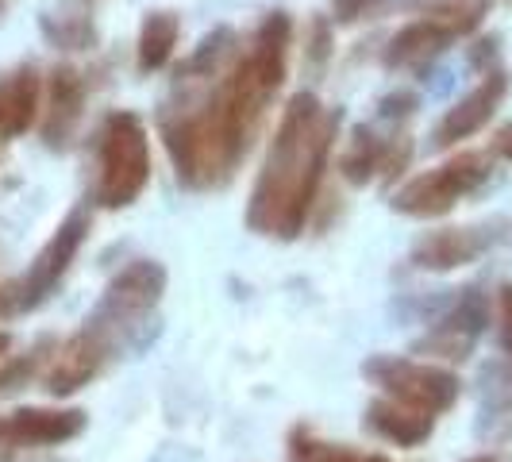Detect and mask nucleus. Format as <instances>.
I'll list each match as a JSON object with an SVG mask.
<instances>
[{
	"label": "nucleus",
	"instance_id": "nucleus-9",
	"mask_svg": "<svg viewBox=\"0 0 512 462\" xmlns=\"http://www.w3.org/2000/svg\"><path fill=\"white\" fill-rule=\"evenodd\" d=\"M116 359L108 351V343L97 339L85 324L77 328L66 343H58L51 355V366L43 370V385L51 397H70L77 389H85L89 382H97L104 374V366Z\"/></svg>",
	"mask_w": 512,
	"mask_h": 462
},
{
	"label": "nucleus",
	"instance_id": "nucleus-21",
	"mask_svg": "<svg viewBox=\"0 0 512 462\" xmlns=\"http://www.w3.org/2000/svg\"><path fill=\"white\" fill-rule=\"evenodd\" d=\"M289 455H293V462H389V459H382V455L351 451V447H343V443H320V439H312L308 432H297Z\"/></svg>",
	"mask_w": 512,
	"mask_h": 462
},
{
	"label": "nucleus",
	"instance_id": "nucleus-18",
	"mask_svg": "<svg viewBox=\"0 0 512 462\" xmlns=\"http://www.w3.org/2000/svg\"><path fill=\"white\" fill-rule=\"evenodd\" d=\"M178 35H181V20L174 12H151L143 20V27H139V70L143 74L162 70L174 58Z\"/></svg>",
	"mask_w": 512,
	"mask_h": 462
},
{
	"label": "nucleus",
	"instance_id": "nucleus-1",
	"mask_svg": "<svg viewBox=\"0 0 512 462\" xmlns=\"http://www.w3.org/2000/svg\"><path fill=\"white\" fill-rule=\"evenodd\" d=\"M343 124L339 108H324L316 93H297L285 104L282 124L270 139L247 205V228L258 235L297 239L316 205L320 181L328 174L335 135Z\"/></svg>",
	"mask_w": 512,
	"mask_h": 462
},
{
	"label": "nucleus",
	"instance_id": "nucleus-12",
	"mask_svg": "<svg viewBox=\"0 0 512 462\" xmlns=\"http://www.w3.org/2000/svg\"><path fill=\"white\" fill-rule=\"evenodd\" d=\"M412 143L405 135H378L374 128H359L351 147L339 158V174L351 181V185H366V181L393 178L409 166Z\"/></svg>",
	"mask_w": 512,
	"mask_h": 462
},
{
	"label": "nucleus",
	"instance_id": "nucleus-26",
	"mask_svg": "<svg viewBox=\"0 0 512 462\" xmlns=\"http://www.w3.org/2000/svg\"><path fill=\"white\" fill-rule=\"evenodd\" d=\"M497 305H501V328H512V285H501Z\"/></svg>",
	"mask_w": 512,
	"mask_h": 462
},
{
	"label": "nucleus",
	"instance_id": "nucleus-5",
	"mask_svg": "<svg viewBox=\"0 0 512 462\" xmlns=\"http://www.w3.org/2000/svg\"><path fill=\"white\" fill-rule=\"evenodd\" d=\"M489 178H493V158L482 151H462L436 170H424L405 181L393 193V212L412 220H436L466 201L470 193H478Z\"/></svg>",
	"mask_w": 512,
	"mask_h": 462
},
{
	"label": "nucleus",
	"instance_id": "nucleus-10",
	"mask_svg": "<svg viewBox=\"0 0 512 462\" xmlns=\"http://www.w3.org/2000/svg\"><path fill=\"white\" fill-rule=\"evenodd\" d=\"M497 224H478V228H439L428 231L416 247H412V266L416 270H428V274H447V270H459L470 266L486 255L489 247L501 243V231H493Z\"/></svg>",
	"mask_w": 512,
	"mask_h": 462
},
{
	"label": "nucleus",
	"instance_id": "nucleus-25",
	"mask_svg": "<svg viewBox=\"0 0 512 462\" xmlns=\"http://www.w3.org/2000/svg\"><path fill=\"white\" fill-rule=\"evenodd\" d=\"M493 154H501V158H509L512 162V124L497 131V139H493Z\"/></svg>",
	"mask_w": 512,
	"mask_h": 462
},
{
	"label": "nucleus",
	"instance_id": "nucleus-29",
	"mask_svg": "<svg viewBox=\"0 0 512 462\" xmlns=\"http://www.w3.org/2000/svg\"><path fill=\"white\" fill-rule=\"evenodd\" d=\"M470 462H493V459H470Z\"/></svg>",
	"mask_w": 512,
	"mask_h": 462
},
{
	"label": "nucleus",
	"instance_id": "nucleus-4",
	"mask_svg": "<svg viewBox=\"0 0 512 462\" xmlns=\"http://www.w3.org/2000/svg\"><path fill=\"white\" fill-rule=\"evenodd\" d=\"M89 224H93L89 208H74V212L54 228V235L47 239V247L35 255V262L27 266L24 274H20L16 282L0 285V316L35 312V308L51 297L54 289H58V282L66 278V270L74 266V258L81 255V247H85V239H89Z\"/></svg>",
	"mask_w": 512,
	"mask_h": 462
},
{
	"label": "nucleus",
	"instance_id": "nucleus-16",
	"mask_svg": "<svg viewBox=\"0 0 512 462\" xmlns=\"http://www.w3.org/2000/svg\"><path fill=\"white\" fill-rule=\"evenodd\" d=\"M366 428H370L374 436L397 443V447H420V443H428L432 432H436V416L416 412L382 393L378 401L366 405Z\"/></svg>",
	"mask_w": 512,
	"mask_h": 462
},
{
	"label": "nucleus",
	"instance_id": "nucleus-24",
	"mask_svg": "<svg viewBox=\"0 0 512 462\" xmlns=\"http://www.w3.org/2000/svg\"><path fill=\"white\" fill-rule=\"evenodd\" d=\"M416 104H420L416 93H405V89H401V93H389V97L378 104V108H382L378 116H382V120H409L412 112H416Z\"/></svg>",
	"mask_w": 512,
	"mask_h": 462
},
{
	"label": "nucleus",
	"instance_id": "nucleus-11",
	"mask_svg": "<svg viewBox=\"0 0 512 462\" xmlns=\"http://www.w3.org/2000/svg\"><path fill=\"white\" fill-rule=\"evenodd\" d=\"M505 93H509V74H505V70H486V77H482V81H478L455 108H447V116L436 124L432 147L447 151V147H455V143H462V139L478 135V131L493 120V112L501 108Z\"/></svg>",
	"mask_w": 512,
	"mask_h": 462
},
{
	"label": "nucleus",
	"instance_id": "nucleus-23",
	"mask_svg": "<svg viewBox=\"0 0 512 462\" xmlns=\"http://www.w3.org/2000/svg\"><path fill=\"white\" fill-rule=\"evenodd\" d=\"M332 58V27H328V20H312L308 24V39H305V62L312 66V70H324V62Z\"/></svg>",
	"mask_w": 512,
	"mask_h": 462
},
{
	"label": "nucleus",
	"instance_id": "nucleus-15",
	"mask_svg": "<svg viewBox=\"0 0 512 462\" xmlns=\"http://www.w3.org/2000/svg\"><path fill=\"white\" fill-rule=\"evenodd\" d=\"M39 97H43V81L35 66H20L0 77V143L20 139L39 120Z\"/></svg>",
	"mask_w": 512,
	"mask_h": 462
},
{
	"label": "nucleus",
	"instance_id": "nucleus-2",
	"mask_svg": "<svg viewBox=\"0 0 512 462\" xmlns=\"http://www.w3.org/2000/svg\"><path fill=\"white\" fill-rule=\"evenodd\" d=\"M162 293H166V266L154 258H135L104 285L97 308L85 316V328L104 339L112 355L143 347L151 339V316L162 305Z\"/></svg>",
	"mask_w": 512,
	"mask_h": 462
},
{
	"label": "nucleus",
	"instance_id": "nucleus-22",
	"mask_svg": "<svg viewBox=\"0 0 512 462\" xmlns=\"http://www.w3.org/2000/svg\"><path fill=\"white\" fill-rule=\"evenodd\" d=\"M393 4H416V0H332L335 24H359V20H374Z\"/></svg>",
	"mask_w": 512,
	"mask_h": 462
},
{
	"label": "nucleus",
	"instance_id": "nucleus-14",
	"mask_svg": "<svg viewBox=\"0 0 512 462\" xmlns=\"http://www.w3.org/2000/svg\"><path fill=\"white\" fill-rule=\"evenodd\" d=\"M85 112V81L74 66H58L47 81V108H43V139L51 147H66Z\"/></svg>",
	"mask_w": 512,
	"mask_h": 462
},
{
	"label": "nucleus",
	"instance_id": "nucleus-27",
	"mask_svg": "<svg viewBox=\"0 0 512 462\" xmlns=\"http://www.w3.org/2000/svg\"><path fill=\"white\" fill-rule=\"evenodd\" d=\"M8 351H12V335H8L4 328H0V362L8 359Z\"/></svg>",
	"mask_w": 512,
	"mask_h": 462
},
{
	"label": "nucleus",
	"instance_id": "nucleus-7",
	"mask_svg": "<svg viewBox=\"0 0 512 462\" xmlns=\"http://www.w3.org/2000/svg\"><path fill=\"white\" fill-rule=\"evenodd\" d=\"M489 324V297L482 289H459V297L432 324V332L416 339V355H432L443 362L470 359Z\"/></svg>",
	"mask_w": 512,
	"mask_h": 462
},
{
	"label": "nucleus",
	"instance_id": "nucleus-20",
	"mask_svg": "<svg viewBox=\"0 0 512 462\" xmlns=\"http://www.w3.org/2000/svg\"><path fill=\"white\" fill-rule=\"evenodd\" d=\"M416 4H420V12L447 20L459 35H470L474 27L482 24V16L489 12L493 0H416Z\"/></svg>",
	"mask_w": 512,
	"mask_h": 462
},
{
	"label": "nucleus",
	"instance_id": "nucleus-6",
	"mask_svg": "<svg viewBox=\"0 0 512 462\" xmlns=\"http://www.w3.org/2000/svg\"><path fill=\"white\" fill-rule=\"evenodd\" d=\"M362 378L378 385L385 397L401 401L416 412L428 416H443L459 405L462 382L459 374H451L447 366H432V362L401 359V355H374L362 362Z\"/></svg>",
	"mask_w": 512,
	"mask_h": 462
},
{
	"label": "nucleus",
	"instance_id": "nucleus-8",
	"mask_svg": "<svg viewBox=\"0 0 512 462\" xmlns=\"http://www.w3.org/2000/svg\"><path fill=\"white\" fill-rule=\"evenodd\" d=\"M89 416L81 409H16L0 416V462L39 451V447H62L85 432Z\"/></svg>",
	"mask_w": 512,
	"mask_h": 462
},
{
	"label": "nucleus",
	"instance_id": "nucleus-17",
	"mask_svg": "<svg viewBox=\"0 0 512 462\" xmlns=\"http://www.w3.org/2000/svg\"><path fill=\"white\" fill-rule=\"evenodd\" d=\"M486 382V405L478 420V436L509 439L512 436V366H489L482 374Z\"/></svg>",
	"mask_w": 512,
	"mask_h": 462
},
{
	"label": "nucleus",
	"instance_id": "nucleus-3",
	"mask_svg": "<svg viewBox=\"0 0 512 462\" xmlns=\"http://www.w3.org/2000/svg\"><path fill=\"white\" fill-rule=\"evenodd\" d=\"M151 181V135L135 112H112L97 135V185L101 208H128Z\"/></svg>",
	"mask_w": 512,
	"mask_h": 462
},
{
	"label": "nucleus",
	"instance_id": "nucleus-19",
	"mask_svg": "<svg viewBox=\"0 0 512 462\" xmlns=\"http://www.w3.org/2000/svg\"><path fill=\"white\" fill-rule=\"evenodd\" d=\"M43 35L51 39L54 47L62 51H89L97 43V27L89 16H74V12H62V16H43Z\"/></svg>",
	"mask_w": 512,
	"mask_h": 462
},
{
	"label": "nucleus",
	"instance_id": "nucleus-28",
	"mask_svg": "<svg viewBox=\"0 0 512 462\" xmlns=\"http://www.w3.org/2000/svg\"><path fill=\"white\" fill-rule=\"evenodd\" d=\"M501 347H505V355H512V328H501Z\"/></svg>",
	"mask_w": 512,
	"mask_h": 462
},
{
	"label": "nucleus",
	"instance_id": "nucleus-13",
	"mask_svg": "<svg viewBox=\"0 0 512 462\" xmlns=\"http://www.w3.org/2000/svg\"><path fill=\"white\" fill-rule=\"evenodd\" d=\"M455 39H462V35L447 20L420 12V20L405 24L389 39V47L382 54L385 70H420V66H428L432 58L447 51Z\"/></svg>",
	"mask_w": 512,
	"mask_h": 462
}]
</instances>
